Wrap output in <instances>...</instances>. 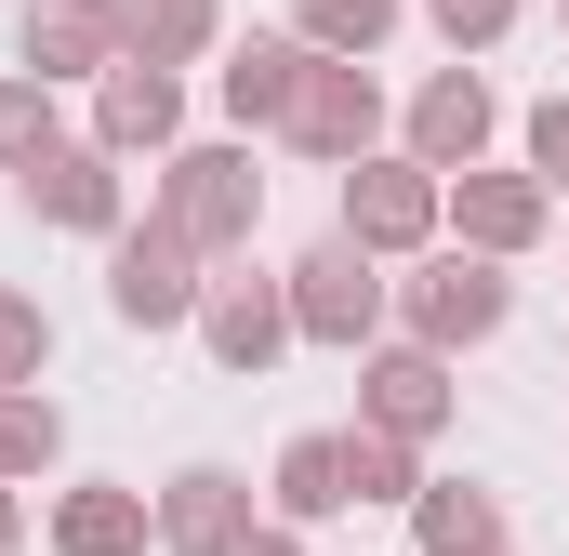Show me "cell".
I'll list each match as a JSON object with an SVG mask.
<instances>
[{"instance_id":"7402d4cb","label":"cell","mask_w":569,"mask_h":556,"mask_svg":"<svg viewBox=\"0 0 569 556\" xmlns=\"http://www.w3.org/2000/svg\"><path fill=\"white\" fill-rule=\"evenodd\" d=\"M530 146H543V172L569 186V107H543V120H530Z\"/></svg>"},{"instance_id":"603a6c76","label":"cell","mask_w":569,"mask_h":556,"mask_svg":"<svg viewBox=\"0 0 569 556\" xmlns=\"http://www.w3.org/2000/svg\"><path fill=\"white\" fill-rule=\"evenodd\" d=\"M27 345H40V318H27V305H0V371H13Z\"/></svg>"},{"instance_id":"6da1fadb","label":"cell","mask_w":569,"mask_h":556,"mask_svg":"<svg viewBox=\"0 0 569 556\" xmlns=\"http://www.w3.org/2000/svg\"><path fill=\"white\" fill-rule=\"evenodd\" d=\"M305 331H371V266H358V239H331V252H305V305H291Z\"/></svg>"},{"instance_id":"d6986e66","label":"cell","mask_w":569,"mask_h":556,"mask_svg":"<svg viewBox=\"0 0 569 556\" xmlns=\"http://www.w3.org/2000/svg\"><path fill=\"white\" fill-rule=\"evenodd\" d=\"M477 239H530V186H477Z\"/></svg>"},{"instance_id":"8fae6325","label":"cell","mask_w":569,"mask_h":556,"mask_svg":"<svg viewBox=\"0 0 569 556\" xmlns=\"http://www.w3.org/2000/svg\"><path fill=\"white\" fill-rule=\"evenodd\" d=\"M345 212H358V239H425V212H437V199H425V172H371Z\"/></svg>"},{"instance_id":"4fadbf2b","label":"cell","mask_w":569,"mask_h":556,"mask_svg":"<svg viewBox=\"0 0 569 556\" xmlns=\"http://www.w3.org/2000/svg\"><path fill=\"white\" fill-rule=\"evenodd\" d=\"M371 411H385V437H425L437 424V358H385L371 371Z\"/></svg>"},{"instance_id":"277c9868","label":"cell","mask_w":569,"mask_h":556,"mask_svg":"<svg viewBox=\"0 0 569 556\" xmlns=\"http://www.w3.org/2000/svg\"><path fill=\"white\" fill-rule=\"evenodd\" d=\"M291 133H305V146H358V133H371V80H331V67L291 80Z\"/></svg>"},{"instance_id":"e0dca14e","label":"cell","mask_w":569,"mask_h":556,"mask_svg":"<svg viewBox=\"0 0 569 556\" xmlns=\"http://www.w3.org/2000/svg\"><path fill=\"white\" fill-rule=\"evenodd\" d=\"M199 27H212V0H133V40H146V53H186Z\"/></svg>"},{"instance_id":"30bf717a","label":"cell","mask_w":569,"mask_h":556,"mask_svg":"<svg viewBox=\"0 0 569 556\" xmlns=\"http://www.w3.org/2000/svg\"><path fill=\"white\" fill-rule=\"evenodd\" d=\"M27 53H40V67H93V53H107V13H93V0H40V13H27Z\"/></svg>"},{"instance_id":"52a82bcc","label":"cell","mask_w":569,"mask_h":556,"mask_svg":"<svg viewBox=\"0 0 569 556\" xmlns=\"http://www.w3.org/2000/svg\"><path fill=\"white\" fill-rule=\"evenodd\" d=\"M53 544H67V556H133V544H146V504H120V490H80V504L53 517Z\"/></svg>"},{"instance_id":"484cf974","label":"cell","mask_w":569,"mask_h":556,"mask_svg":"<svg viewBox=\"0 0 569 556\" xmlns=\"http://www.w3.org/2000/svg\"><path fill=\"white\" fill-rule=\"evenodd\" d=\"M0 530H13V517H0Z\"/></svg>"},{"instance_id":"44dd1931","label":"cell","mask_w":569,"mask_h":556,"mask_svg":"<svg viewBox=\"0 0 569 556\" xmlns=\"http://www.w3.org/2000/svg\"><path fill=\"white\" fill-rule=\"evenodd\" d=\"M503 13H517V0H437V27H450V40H490Z\"/></svg>"},{"instance_id":"ac0fdd59","label":"cell","mask_w":569,"mask_h":556,"mask_svg":"<svg viewBox=\"0 0 569 556\" xmlns=\"http://www.w3.org/2000/svg\"><path fill=\"white\" fill-rule=\"evenodd\" d=\"M318 40H385V0H305Z\"/></svg>"},{"instance_id":"2e32d148","label":"cell","mask_w":569,"mask_h":556,"mask_svg":"<svg viewBox=\"0 0 569 556\" xmlns=\"http://www.w3.org/2000/svg\"><path fill=\"white\" fill-rule=\"evenodd\" d=\"M279 331H291V318H279V305H266V291H226V305H212V345H226L239 371H252V358H266Z\"/></svg>"},{"instance_id":"9c48e42d","label":"cell","mask_w":569,"mask_h":556,"mask_svg":"<svg viewBox=\"0 0 569 556\" xmlns=\"http://www.w3.org/2000/svg\"><path fill=\"white\" fill-rule=\"evenodd\" d=\"M172 133V80H159V67H120V80H107V146H159Z\"/></svg>"},{"instance_id":"3957f363","label":"cell","mask_w":569,"mask_h":556,"mask_svg":"<svg viewBox=\"0 0 569 556\" xmlns=\"http://www.w3.org/2000/svg\"><path fill=\"white\" fill-rule=\"evenodd\" d=\"M226 226H252V172H239V159H186V186H172V239H226Z\"/></svg>"},{"instance_id":"ffe728a7","label":"cell","mask_w":569,"mask_h":556,"mask_svg":"<svg viewBox=\"0 0 569 556\" xmlns=\"http://www.w3.org/2000/svg\"><path fill=\"white\" fill-rule=\"evenodd\" d=\"M53 450V411H0V464H40Z\"/></svg>"},{"instance_id":"cb8c5ba5","label":"cell","mask_w":569,"mask_h":556,"mask_svg":"<svg viewBox=\"0 0 569 556\" xmlns=\"http://www.w3.org/2000/svg\"><path fill=\"white\" fill-rule=\"evenodd\" d=\"M40 133V107H27V93H0V146H27Z\"/></svg>"},{"instance_id":"9a60e30c","label":"cell","mask_w":569,"mask_h":556,"mask_svg":"<svg viewBox=\"0 0 569 556\" xmlns=\"http://www.w3.org/2000/svg\"><path fill=\"white\" fill-rule=\"evenodd\" d=\"M425 556H490V490H463V477H450V490L425 504Z\"/></svg>"},{"instance_id":"5b68a950","label":"cell","mask_w":569,"mask_h":556,"mask_svg":"<svg viewBox=\"0 0 569 556\" xmlns=\"http://www.w3.org/2000/svg\"><path fill=\"white\" fill-rule=\"evenodd\" d=\"M172 544H199V556H239V477H212V464H199V477L172 490Z\"/></svg>"},{"instance_id":"8992f818","label":"cell","mask_w":569,"mask_h":556,"mask_svg":"<svg viewBox=\"0 0 569 556\" xmlns=\"http://www.w3.org/2000/svg\"><path fill=\"white\" fill-rule=\"evenodd\" d=\"M490 318H503V278L490 266H437L425 278V331L437 345H450V331H490Z\"/></svg>"},{"instance_id":"7c38bea8","label":"cell","mask_w":569,"mask_h":556,"mask_svg":"<svg viewBox=\"0 0 569 556\" xmlns=\"http://www.w3.org/2000/svg\"><path fill=\"white\" fill-rule=\"evenodd\" d=\"M477 133H490V93L477 80H437L425 93V159H477Z\"/></svg>"},{"instance_id":"7a4b0ae2","label":"cell","mask_w":569,"mask_h":556,"mask_svg":"<svg viewBox=\"0 0 569 556\" xmlns=\"http://www.w3.org/2000/svg\"><path fill=\"white\" fill-rule=\"evenodd\" d=\"M199 278H186V239H120V318H186Z\"/></svg>"},{"instance_id":"5bb4252c","label":"cell","mask_w":569,"mask_h":556,"mask_svg":"<svg viewBox=\"0 0 569 556\" xmlns=\"http://www.w3.org/2000/svg\"><path fill=\"white\" fill-rule=\"evenodd\" d=\"M279 490H291V517H331V504H358V490H345V437H305V450L279 464Z\"/></svg>"},{"instance_id":"d4e9b609","label":"cell","mask_w":569,"mask_h":556,"mask_svg":"<svg viewBox=\"0 0 569 556\" xmlns=\"http://www.w3.org/2000/svg\"><path fill=\"white\" fill-rule=\"evenodd\" d=\"M239 556H291V544H239Z\"/></svg>"},{"instance_id":"ba28073f","label":"cell","mask_w":569,"mask_h":556,"mask_svg":"<svg viewBox=\"0 0 569 556\" xmlns=\"http://www.w3.org/2000/svg\"><path fill=\"white\" fill-rule=\"evenodd\" d=\"M27 199L67 212V226H107V212H120V186H107L93 159H27Z\"/></svg>"}]
</instances>
